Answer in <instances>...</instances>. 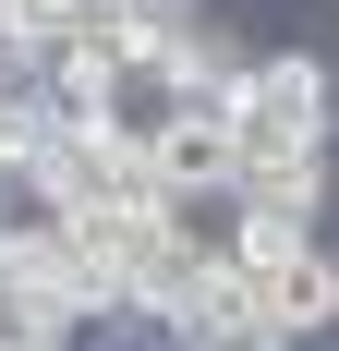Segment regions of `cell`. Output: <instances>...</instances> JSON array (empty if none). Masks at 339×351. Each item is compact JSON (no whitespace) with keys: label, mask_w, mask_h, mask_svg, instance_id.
<instances>
[{"label":"cell","mask_w":339,"mask_h":351,"mask_svg":"<svg viewBox=\"0 0 339 351\" xmlns=\"http://www.w3.org/2000/svg\"><path fill=\"white\" fill-rule=\"evenodd\" d=\"M145 182L158 194H231V97H170V121H145Z\"/></svg>","instance_id":"1"},{"label":"cell","mask_w":339,"mask_h":351,"mask_svg":"<svg viewBox=\"0 0 339 351\" xmlns=\"http://www.w3.org/2000/svg\"><path fill=\"white\" fill-rule=\"evenodd\" d=\"M231 109H267V121H291V134H327V109H339L327 49H315V36H279V49H255V61H242V85H231Z\"/></svg>","instance_id":"2"},{"label":"cell","mask_w":339,"mask_h":351,"mask_svg":"<svg viewBox=\"0 0 339 351\" xmlns=\"http://www.w3.org/2000/svg\"><path fill=\"white\" fill-rule=\"evenodd\" d=\"M315 243H327V206H291V194H231V230H218V254H231L242 279H279Z\"/></svg>","instance_id":"3"},{"label":"cell","mask_w":339,"mask_h":351,"mask_svg":"<svg viewBox=\"0 0 339 351\" xmlns=\"http://www.w3.org/2000/svg\"><path fill=\"white\" fill-rule=\"evenodd\" d=\"M242 61H255V36H242L231 12H182L170 49H158V85H170V97H231Z\"/></svg>","instance_id":"4"},{"label":"cell","mask_w":339,"mask_h":351,"mask_svg":"<svg viewBox=\"0 0 339 351\" xmlns=\"http://www.w3.org/2000/svg\"><path fill=\"white\" fill-rule=\"evenodd\" d=\"M327 327H339V254L315 243V254H291L267 279V339L279 351H327Z\"/></svg>","instance_id":"5"},{"label":"cell","mask_w":339,"mask_h":351,"mask_svg":"<svg viewBox=\"0 0 339 351\" xmlns=\"http://www.w3.org/2000/svg\"><path fill=\"white\" fill-rule=\"evenodd\" d=\"M182 12H218V0H182Z\"/></svg>","instance_id":"6"},{"label":"cell","mask_w":339,"mask_h":351,"mask_svg":"<svg viewBox=\"0 0 339 351\" xmlns=\"http://www.w3.org/2000/svg\"><path fill=\"white\" fill-rule=\"evenodd\" d=\"M0 182H12V145H0Z\"/></svg>","instance_id":"7"},{"label":"cell","mask_w":339,"mask_h":351,"mask_svg":"<svg viewBox=\"0 0 339 351\" xmlns=\"http://www.w3.org/2000/svg\"><path fill=\"white\" fill-rule=\"evenodd\" d=\"M158 351H194V339H158Z\"/></svg>","instance_id":"8"},{"label":"cell","mask_w":339,"mask_h":351,"mask_svg":"<svg viewBox=\"0 0 339 351\" xmlns=\"http://www.w3.org/2000/svg\"><path fill=\"white\" fill-rule=\"evenodd\" d=\"M255 351H267V339H255Z\"/></svg>","instance_id":"9"}]
</instances>
